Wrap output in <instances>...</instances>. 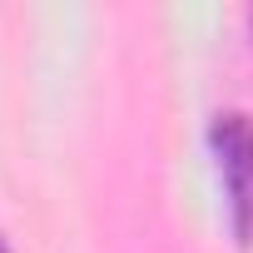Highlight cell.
<instances>
[{"label": "cell", "mask_w": 253, "mask_h": 253, "mask_svg": "<svg viewBox=\"0 0 253 253\" xmlns=\"http://www.w3.org/2000/svg\"><path fill=\"white\" fill-rule=\"evenodd\" d=\"M0 253H10V248H5V238H0Z\"/></svg>", "instance_id": "2"}, {"label": "cell", "mask_w": 253, "mask_h": 253, "mask_svg": "<svg viewBox=\"0 0 253 253\" xmlns=\"http://www.w3.org/2000/svg\"><path fill=\"white\" fill-rule=\"evenodd\" d=\"M209 144H213V159H218V174H223V189H228L233 228H238V238H248L253 233V119L238 114V109L213 114Z\"/></svg>", "instance_id": "1"}, {"label": "cell", "mask_w": 253, "mask_h": 253, "mask_svg": "<svg viewBox=\"0 0 253 253\" xmlns=\"http://www.w3.org/2000/svg\"><path fill=\"white\" fill-rule=\"evenodd\" d=\"M248 25H253V10H248Z\"/></svg>", "instance_id": "3"}]
</instances>
